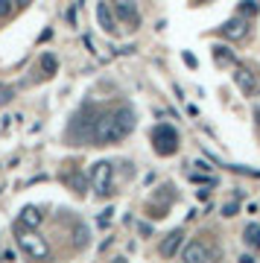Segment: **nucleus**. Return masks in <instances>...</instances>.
Segmentation results:
<instances>
[{
    "label": "nucleus",
    "instance_id": "aec40b11",
    "mask_svg": "<svg viewBox=\"0 0 260 263\" xmlns=\"http://www.w3.org/2000/svg\"><path fill=\"white\" fill-rule=\"evenodd\" d=\"M237 211H240V208L234 205V202H228V205L222 208V216H234V214H237Z\"/></svg>",
    "mask_w": 260,
    "mask_h": 263
},
{
    "label": "nucleus",
    "instance_id": "412c9836",
    "mask_svg": "<svg viewBox=\"0 0 260 263\" xmlns=\"http://www.w3.org/2000/svg\"><path fill=\"white\" fill-rule=\"evenodd\" d=\"M29 3H32V0H15V6H18V9H27Z\"/></svg>",
    "mask_w": 260,
    "mask_h": 263
},
{
    "label": "nucleus",
    "instance_id": "1a4fd4ad",
    "mask_svg": "<svg viewBox=\"0 0 260 263\" xmlns=\"http://www.w3.org/2000/svg\"><path fill=\"white\" fill-rule=\"evenodd\" d=\"M181 257L190 263H208V260H214V252H211V246H205L202 240H190V243L181 249Z\"/></svg>",
    "mask_w": 260,
    "mask_h": 263
},
{
    "label": "nucleus",
    "instance_id": "f257e3e1",
    "mask_svg": "<svg viewBox=\"0 0 260 263\" xmlns=\"http://www.w3.org/2000/svg\"><path fill=\"white\" fill-rule=\"evenodd\" d=\"M135 123H138V117H135V111H132L129 105H117L112 111L97 114L91 143H97V146H112V143L126 141L132 132H135Z\"/></svg>",
    "mask_w": 260,
    "mask_h": 263
},
{
    "label": "nucleus",
    "instance_id": "39448f33",
    "mask_svg": "<svg viewBox=\"0 0 260 263\" xmlns=\"http://www.w3.org/2000/svg\"><path fill=\"white\" fill-rule=\"evenodd\" d=\"M94 123H97V114H91V108L85 105L82 111L73 117V123H70V129H67V135L73 138L79 146L82 143H91V135H94Z\"/></svg>",
    "mask_w": 260,
    "mask_h": 263
},
{
    "label": "nucleus",
    "instance_id": "f8f14e48",
    "mask_svg": "<svg viewBox=\"0 0 260 263\" xmlns=\"http://www.w3.org/2000/svg\"><path fill=\"white\" fill-rule=\"evenodd\" d=\"M41 222H44V214H41L35 205L21 208V214H18V228H41Z\"/></svg>",
    "mask_w": 260,
    "mask_h": 263
},
{
    "label": "nucleus",
    "instance_id": "393cba45",
    "mask_svg": "<svg viewBox=\"0 0 260 263\" xmlns=\"http://www.w3.org/2000/svg\"><path fill=\"white\" fill-rule=\"evenodd\" d=\"M196 3H205V0H196Z\"/></svg>",
    "mask_w": 260,
    "mask_h": 263
},
{
    "label": "nucleus",
    "instance_id": "f03ea898",
    "mask_svg": "<svg viewBox=\"0 0 260 263\" xmlns=\"http://www.w3.org/2000/svg\"><path fill=\"white\" fill-rule=\"evenodd\" d=\"M149 141H152V149L158 152L161 158H170V155H176L178 146H181V138H178V129L173 123H158L152 135H149Z\"/></svg>",
    "mask_w": 260,
    "mask_h": 263
},
{
    "label": "nucleus",
    "instance_id": "ddd939ff",
    "mask_svg": "<svg viewBox=\"0 0 260 263\" xmlns=\"http://www.w3.org/2000/svg\"><path fill=\"white\" fill-rule=\"evenodd\" d=\"M243 243L249 246V249H257L260 252V226L257 222H249V226L243 228Z\"/></svg>",
    "mask_w": 260,
    "mask_h": 263
},
{
    "label": "nucleus",
    "instance_id": "9d476101",
    "mask_svg": "<svg viewBox=\"0 0 260 263\" xmlns=\"http://www.w3.org/2000/svg\"><path fill=\"white\" fill-rule=\"evenodd\" d=\"M219 35H225L228 41H243V38L249 35V18H243V15L228 18L222 27H219Z\"/></svg>",
    "mask_w": 260,
    "mask_h": 263
},
{
    "label": "nucleus",
    "instance_id": "4be33fe9",
    "mask_svg": "<svg viewBox=\"0 0 260 263\" xmlns=\"http://www.w3.org/2000/svg\"><path fill=\"white\" fill-rule=\"evenodd\" d=\"M67 21H70V24L76 27V9H67Z\"/></svg>",
    "mask_w": 260,
    "mask_h": 263
},
{
    "label": "nucleus",
    "instance_id": "4468645a",
    "mask_svg": "<svg viewBox=\"0 0 260 263\" xmlns=\"http://www.w3.org/2000/svg\"><path fill=\"white\" fill-rule=\"evenodd\" d=\"M237 15H243V18H257L260 15V0H240L237 3Z\"/></svg>",
    "mask_w": 260,
    "mask_h": 263
},
{
    "label": "nucleus",
    "instance_id": "6e6552de",
    "mask_svg": "<svg viewBox=\"0 0 260 263\" xmlns=\"http://www.w3.org/2000/svg\"><path fill=\"white\" fill-rule=\"evenodd\" d=\"M231 76H234V85H237L246 97L257 94V76L251 73L249 67H243V65H237V62H234V73Z\"/></svg>",
    "mask_w": 260,
    "mask_h": 263
},
{
    "label": "nucleus",
    "instance_id": "2eb2a0df",
    "mask_svg": "<svg viewBox=\"0 0 260 263\" xmlns=\"http://www.w3.org/2000/svg\"><path fill=\"white\" fill-rule=\"evenodd\" d=\"M211 53H214V59L219 62V65H234V62H237V59H234V53L228 47H222V44H214V47H211Z\"/></svg>",
    "mask_w": 260,
    "mask_h": 263
},
{
    "label": "nucleus",
    "instance_id": "7ed1b4c3",
    "mask_svg": "<svg viewBox=\"0 0 260 263\" xmlns=\"http://www.w3.org/2000/svg\"><path fill=\"white\" fill-rule=\"evenodd\" d=\"M88 184L97 196H112V184H114V164L112 161H94L88 170Z\"/></svg>",
    "mask_w": 260,
    "mask_h": 263
},
{
    "label": "nucleus",
    "instance_id": "9b49d317",
    "mask_svg": "<svg viewBox=\"0 0 260 263\" xmlns=\"http://www.w3.org/2000/svg\"><path fill=\"white\" fill-rule=\"evenodd\" d=\"M181 246H184V231L178 228V231L164 237V243L158 246V252H161V257H176V254L181 252Z\"/></svg>",
    "mask_w": 260,
    "mask_h": 263
},
{
    "label": "nucleus",
    "instance_id": "6ab92c4d",
    "mask_svg": "<svg viewBox=\"0 0 260 263\" xmlns=\"http://www.w3.org/2000/svg\"><path fill=\"white\" fill-rule=\"evenodd\" d=\"M15 12V0H0V18H9Z\"/></svg>",
    "mask_w": 260,
    "mask_h": 263
},
{
    "label": "nucleus",
    "instance_id": "f3484780",
    "mask_svg": "<svg viewBox=\"0 0 260 263\" xmlns=\"http://www.w3.org/2000/svg\"><path fill=\"white\" fill-rule=\"evenodd\" d=\"M70 187H76L79 193H85V190H88V179H85L82 173H73V176H70Z\"/></svg>",
    "mask_w": 260,
    "mask_h": 263
},
{
    "label": "nucleus",
    "instance_id": "423d86ee",
    "mask_svg": "<svg viewBox=\"0 0 260 263\" xmlns=\"http://www.w3.org/2000/svg\"><path fill=\"white\" fill-rule=\"evenodd\" d=\"M94 15H97V24H100L102 32H108V35H117V29H120V21L114 15L112 3L108 0H97V6H94Z\"/></svg>",
    "mask_w": 260,
    "mask_h": 263
},
{
    "label": "nucleus",
    "instance_id": "0eeeda50",
    "mask_svg": "<svg viewBox=\"0 0 260 263\" xmlns=\"http://www.w3.org/2000/svg\"><path fill=\"white\" fill-rule=\"evenodd\" d=\"M112 9H114V15H117V21L126 24L129 29H135L140 24L138 0H112Z\"/></svg>",
    "mask_w": 260,
    "mask_h": 263
},
{
    "label": "nucleus",
    "instance_id": "b1692460",
    "mask_svg": "<svg viewBox=\"0 0 260 263\" xmlns=\"http://www.w3.org/2000/svg\"><path fill=\"white\" fill-rule=\"evenodd\" d=\"M254 117H257V123H260V103L254 105Z\"/></svg>",
    "mask_w": 260,
    "mask_h": 263
},
{
    "label": "nucleus",
    "instance_id": "20e7f679",
    "mask_svg": "<svg viewBox=\"0 0 260 263\" xmlns=\"http://www.w3.org/2000/svg\"><path fill=\"white\" fill-rule=\"evenodd\" d=\"M18 246L21 252H27V257H32V260H44L50 254V246L35 234V228H18Z\"/></svg>",
    "mask_w": 260,
    "mask_h": 263
},
{
    "label": "nucleus",
    "instance_id": "a211bd4d",
    "mask_svg": "<svg viewBox=\"0 0 260 263\" xmlns=\"http://www.w3.org/2000/svg\"><path fill=\"white\" fill-rule=\"evenodd\" d=\"M85 246H88V228L76 226V249H85Z\"/></svg>",
    "mask_w": 260,
    "mask_h": 263
},
{
    "label": "nucleus",
    "instance_id": "5701e85b",
    "mask_svg": "<svg viewBox=\"0 0 260 263\" xmlns=\"http://www.w3.org/2000/svg\"><path fill=\"white\" fill-rule=\"evenodd\" d=\"M184 62H187L190 67H196V56H190V53H184Z\"/></svg>",
    "mask_w": 260,
    "mask_h": 263
},
{
    "label": "nucleus",
    "instance_id": "dca6fc26",
    "mask_svg": "<svg viewBox=\"0 0 260 263\" xmlns=\"http://www.w3.org/2000/svg\"><path fill=\"white\" fill-rule=\"evenodd\" d=\"M41 67H44L47 73L53 76V73L59 70V59H56V56H50V53H44V56H41Z\"/></svg>",
    "mask_w": 260,
    "mask_h": 263
}]
</instances>
